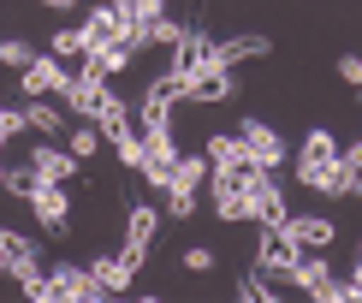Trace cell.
Segmentation results:
<instances>
[{
    "mask_svg": "<svg viewBox=\"0 0 362 303\" xmlns=\"http://www.w3.org/2000/svg\"><path fill=\"white\" fill-rule=\"evenodd\" d=\"M30 59H36V42H24V36H0V66H6V72H24Z\"/></svg>",
    "mask_w": 362,
    "mask_h": 303,
    "instance_id": "28",
    "label": "cell"
},
{
    "mask_svg": "<svg viewBox=\"0 0 362 303\" xmlns=\"http://www.w3.org/2000/svg\"><path fill=\"white\" fill-rule=\"evenodd\" d=\"M24 202H30V215H36V226H42L48 238H66V226H71V196H66V185H36Z\"/></svg>",
    "mask_w": 362,
    "mask_h": 303,
    "instance_id": "6",
    "label": "cell"
},
{
    "mask_svg": "<svg viewBox=\"0 0 362 303\" xmlns=\"http://www.w3.org/2000/svg\"><path fill=\"white\" fill-rule=\"evenodd\" d=\"M333 161H339V137L327 125H315V131H303V149L291 155V173H297L303 190H321V178L333 173Z\"/></svg>",
    "mask_w": 362,
    "mask_h": 303,
    "instance_id": "1",
    "label": "cell"
},
{
    "mask_svg": "<svg viewBox=\"0 0 362 303\" xmlns=\"http://www.w3.org/2000/svg\"><path fill=\"white\" fill-rule=\"evenodd\" d=\"M48 54L59 59V66H71V72H78V66H83V54H89L83 30H78V24H59L54 36H48Z\"/></svg>",
    "mask_w": 362,
    "mask_h": 303,
    "instance_id": "23",
    "label": "cell"
},
{
    "mask_svg": "<svg viewBox=\"0 0 362 303\" xmlns=\"http://www.w3.org/2000/svg\"><path fill=\"white\" fill-rule=\"evenodd\" d=\"M119 24H137V18H160L167 12V0H113Z\"/></svg>",
    "mask_w": 362,
    "mask_h": 303,
    "instance_id": "31",
    "label": "cell"
},
{
    "mask_svg": "<svg viewBox=\"0 0 362 303\" xmlns=\"http://www.w3.org/2000/svg\"><path fill=\"white\" fill-rule=\"evenodd\" d=\"M208 173H214L208 155H185V149H178V173H173L167 190H208Z\"/></svg>",
    "mask_w": 362,
    "mask_h": 303,
    "instance_id": "24",
    "label": "cell"
},
{
    "mask_svg": "<svg viewBox=\"0 0 362 303\" xmlns=\"http://www.w3.org/2000/svg\"><path fill=\"white\" fill-rule=\"evenodd\" d=\"M83 6H89V0H83Z\"/></svg>",
    "mask_w": 362,
    "mask_h": 303,
    "instance_id": "43",
    "label": "cell"
},
{
    "mask_svg": "<svg viewBox=\"0 0 362 303\" xmlns=\"http://www.w3.org/2000/svg\"><path fill=\"white\" fill-rule=\"evenodd\" d=\"M285 232H291L297 250H333L339 226L327 220V215H291V220H285Z\"/></svg>",
    "mask_w": 362,
    "mask_h": 303,
    "instance_id": "17",
    "label": "cell"
},
{
    "mask_svg": "<svg viewBox=\"0 0 362 303\" xmlns=\"http://www.w3.org/2000/svg\"><path fill=\"white\" fill-rule=\"evenodd\" d=\"M95 131H101V143H113V137H125V131H137V108H131L125 96H113V89H107V101H101V113H95Z\"/></svg>",
    "mask_w": 362,
    "mask_h": 303,
    "instance_id": "19",
    "label": "cell"
},
{
    "mask_svg": "<svg viewBox=\"0 0 362 303\" xmlns=\"http://www.w3.org/2000/svg\"><path fill=\"white\" fill-rule=\"evenodd\" d=\"M24 161L36 166V178H42V185H71V178H78V166H83L78 155H71V149H59V143H36Z\"/></svg>",
    "mask_w": 362,
    "mask_h": 303,
    "instance_id": "12",
    "label": "cell"
},
{
    "mask_svg": "<svg viewBox=\"0 0 362 303\" xmlns=\"http://www.w3.org/2000/svg\"><path fill=\"white\" fill-rule=\"evenodd\" d=\"M339 161H351V166H356V173H362V137H356L351 149H339Z\"/></svg>",
    "mask_w": 362,
    "mask_h": 303,
    "instance_id": "38",
    "label": "cell"
},
{
    "mask_svg": "<svg viewBox=\"0 0 362 303\" xmlns=\"http://www.w3.org/2000/svg\"><path fill=\"white\" fill-rule=\"evenodd\" d=\"M113 161L125 166V173H137V166H143V131H125V137H113Z\"/></svg>",
    "mask_w": 362,
    "mask_h": 303,
    "instance_id": "30",
    "label": "cell"
},
{
    "mask_svg": "<svg viewBox=\"0 0 362 303\" xmlns=\"http://www.w3.org/2000/svg\"><path fill=\"white\" fill-rule=\"evenodd\" d=\"M155 232H160V208H155V202H131V208H125V244L155 250Z\"/></svg>",
    "mask_w": 362,
    "mask_h": 303,
    "instance_id": "21",
    "label": "cell"
},
{
    "mask_svg": "<svg viewBox=\"0 0 362 303\" xmlns=\"http://www.w3.org/2000/svg\"><path fill=\"white\" fill-rule=\"evenodd\" d=\"M83 42L89 48H107V42H125V24H119V12H113V0H89V12H83Z\"/></svg>",
    "mask_w": 362,
    "mask_h": 303,
    "instance_id": "14",
    "label": "cell"
},
{
    "mask_svg": "<svg viewBox=\"0 0 362 303\" xmlns=\"http://www.w3.org/2000/svg\"><path fill=\"white\" fill-rule=\"evenodd\" d=\"M232 96H238V78H232V66H202V72H190V78H185V101L220 108V101H232Z\"/></svg>",
    "mask_w": 362,
    "mask_h": 303,
    "instance_id": "8",
    "label": "cell"
},
{
    "mask_svg": "<svg viewBox=\"0 0 362 303\" xmlns=\"http://www.w3.org/2000/svg\"><path fill=\"white\" fill-rule=\"evenodd\" d=\"M250 220H255V226H285V220H291V202H285V185H279L274 173H262V178L250 185Z\"/></svg>",
    "mask_w": 362,
    "mask_h": 303,
    "instance_id": "9",
    "label": "cell"
},
{
    "mask_svg": "<svg viewBox=\"0 0 362 303\" xmlns=\"http://www.w3.org/2000/svg\"><path fill=\"white\" fill-rule=\"evenodd\" d=\"M89 274L101 280V292H107V297H125L131 280H137V268H131L119 250H107V256H95V262H89Z\"/></svg>",
    "mask_w": 362,
    "mask_h": 303,
    "instance_id": "18",
    "label": "cell"
},
{
    "mask_svg": "<svg viewBox=\"0 0 362 303\" xmlns=\"http://www.w3.org/2000/svg\"><path fill=\"white\" fill-rule=\"evenodd\" d=\"M315 303H362V280H327Z\"/></svg>",
    "mask_w": 362,
    "mask_h": 303,
    "instance_id": "32",
    "label": "cell"
},
{
    "mask_svg": "<svg viewBox=\"0 0 362 303\" xmlns=\"http://www.w3.org/2000/svg\"><path fill=\"white\" fill-rule=\"evenodd\" d=\"M185 30H190V24H178V18H167V12H160V18L148 24V42H155V48H167V54H173L178 42H185Z\"/></svg>",
    "mask_w": 362,
    "mask_h": 303,
    "instance_id": "29",
    "label": "cell"
},
{
    "mask_svg": "<svg viewBox=\"0 0 362 303\" xmlns=\"http://www.w3.org/2000/svg\"><path fill=\"white\" fill-rule=\"evenodd\" d=\"M339 78L351 84V96L362 89V54H339Z\"/></svg>",
    "mask_w": 362,
    "mask_h": 303,
    "instance_id": "37",
    "label": "cell"
},
{
    "mask_svg": "<svg viewBox=\"0 0 362 303\" xmlns=\"http://www.w3.org/2000/svg\"><path fill=\"white\" fill-rule=\"evenodd\" d=\"M173 173H178V137H173V131H143V166H137V178L155 196H167Z\"/></svg>",
    "mask_w": 362,
    "mask_h": 303,
    "instance_id": "2",
    "label": "cell"
},
{
    "mask_svg": "<svg viewBox=\"0 0 362 303\" xmlns=\"http://www.w3.org/2000/svg\"><path fill=\"white\" fill-rule=\"evenodd\" d=\"M24 131H30L24 125V108H6V101H0V137L12 143V137H24Z\"/></svg>",
    "mask_w": 362,
    "mask_h": 303,
    "instance_id": "36",
    "label": "cell"
},
{
    "mask_svg": "<svg viewBox=\"0 0 362 303\" xmlns=\"http://www.w3.org/2000/svg\"><path fill=\"white\" fill-rule=\"evenodd\" d=\"M214 268H220V256L208 250V244H190L185 250V274H214Z\"/></svg>",
    "mask_w": 362,
    "mask_h": 303,
    "instance_id": "34",
    "label": "cell"
},
{
    "mask_svg": "<svg viewBox=\"0 0 362 303\" xmlns=\"http://www.w3.org/2000/svg\"><path fill=\"white\" fill-rule=\"evenodd\" d=\"M0 280H6V256H0Z\"/></svg>",
    "mask_w": 362,
    "mask_h": 303,
    "instance_id": "41",
    "label": "cell"
},
{
    "mask_svg": "<svg viewBox=\"0 0 362 303\" xmlns=\"http://www.w3.org/2000/svg\"><path fill=\"white\" fill-rule=\"evenodd\" d=\"M202 66H220V59H214V36L190 24V30H185V42L173 48V72H185V78H190V72H202Z\"/></svg>",
    "mask_w": 362,
    "mask_h": 303,
    "instance_id": "16",
    "label": "cell"
},
{
    "mask_svg": "<svg viewBox=\"0 0 362 303\" xmlns=\"http://www.w3.org/2000/svg\"><path fill=\"white\" fill-rule=\"evenodd\" d=\"M18 108H24V125H30V131H42V137H66V125H71V113L59 108L54 96H24Z\"/></svg>",
    "mask_w": 362,
    "mask_h": 303,
    "instance_id": "15",
    "label": "cell"
},
{
    "mask_svg": "<svg viewBox=\"0 0 362 303\" xmlns=\"http://www.w3.org/2000/svg\"><path fill=\"white\" fill-rule=\"evenodd\" d=\"M0 256H6V280H36V274H48L42 268V244L30 232H18V226H0Z\"/></svg>",
    "mask_w": 362,
    "mask_h": 303,
    "instance_id": "3",
    "label": "cell"
},
{
    "mask_svg": "<svg viewBox=\"0 0 362 303\" xmlns=\"http://www.w3.org/2000/svg\"><path fill=\"white\" fill-rule=\"evenodd\" d=\"M351 280H362V256H356V274H351Z\"/></svg>",
    "mask_w": 362,
    "mask_h": 303,
    "instance_id": "40",
    "label": "cell"
},
{
    "mask_svg": "<svg viewBox=\"0 0 362 303\" xmlns=\"http://www.w3.org/2000/svg\"><path fill=\"white\" fill-rule=\"evenodd\" d=\"M315 196H327V202H339V196H356V166L351 161H333V173L321 178V190Z\"/></svg>",
    "mask_w": 362,
    "mask_h": 303,
    "instance_id": "26",
    "label": "cell"
},
{
    "mask_svg": "<svg viewBox=\"0 0 362 303\" xmlns=\"http://www.w3.org/2000/svg\"><path fill=\"white\" fill-rule=\"evenodd\" d=\"M173 108L178 101L173 96H160L155 84L143 89V101H137V131H173Z\"/></svg>",
    "mask_w": 362,
    "mask_h": 303,
    "instance_id": "22",
    "label": "cell"
},
{
    "mask_svg": "<svg viewBox=\"0 0 362 303\" xmlns=\"http://www.w3.org/2000/svg\"><path fill=\"white\" fill-rule=\"evenodd\" d=\"M66 149H71L78 161H95V155H101V131H95V119H71V125H66Z\"/></svg>",
    "mask_w": 362,
    "mask_h": 303,
    "instance_id": "25",
    "label": "cell"
},
{
    "mask_svg": "<svg viewBox=\"0 0 362 303\" xmlns=\"http://www.w3.org/2000/svg\"><path fill=\"white\" fill-rule=\"evenodd\" d=\"M238 297H244V303H274V285L262 280V268H255L250 280H238Z\"/></svg>",
    "mask_w": 362,
    "mask_h": 303,
    "instance_id": "35",
    "label": "cell"
},
{
    "mask_svg": "<svg viewBox=\"0 0 362 303\" xmlns=\"http://www.w3.org/2000/svg\"><path fill=\"white\" fill-rule=\"evenodd\" d=\"M208 202H214V215L226 226L250 220V185H238V178H226V173H208Z\"/></svg>",
    "mask_w": 362,
    "mask_h": 303,
    "instance_id": "11",
    "label": "cell"
},
{
    "mask_svg": "<svg viewBox=\"0 0 362 303\" xmlns=\"http://www.w3.org/2000/svg\"><path fill=\"white\" fill-rule=\"evenodd\" d=\"M196 196H202V190H167V196H160L167 220H190V215H196Z\"/></svg>",
    "mask_w": 362,
    "mask_h": 303,
    "instance_id": "33",
    "label": "cell"
},
{
    "mask_svg": "<svg viewBox=\"0 0 362 303\" xmlns=\"http://www.w3.org/2000/svg\"><path fill=\"white\" fill-rule=\"evenodd\" d=\"M238 137H244V149L255 155V166H267V173H279V166L291 161V149H285V137H279L274 125H267V119H255V113L244 119V125H238Z\"/></svg>",
    "mask_w": 362,
    "mask_h": 303,
    "instance_id": "5",
    "label": "cell"
},
{
    "mask_svg": "<svg viewBox=\"0 0 362 303\" xmlns=\"http://www.w3.org/2000/svg\"><path fill=\"white\" fill-rule=\"evenodd\" d=\"M291 262H297L291 232H285V226H262V238H255V268L274 274V280H285V274H291Z\"/></svg>",
    "mask_w": 362,
    "mask_h": 303,
    "instance_id": "10",
    "label": "cell"
},
{
    "mask_svg": "<svg viewBox=\"0 0 362 303\" xmlns=\"http://www.w3.org/2000/svg\"><path fill=\"white\" fill-rule=\"evenodd\" d=\"M267 54H274V42H267V36H255V30L214 42V59H220V66H244V59H267Z\"/></svg>",
    "mask_w": 362,
    "mask_h": 303,
    "instance_id": "20",
    "label": "cell"
},
{
    "mask_svg": "<svg viewBox=\"0 0 362 303\" xmlns=\"http://www.w3.org/2000/svg\"><path fill=\"white\" fill-rule=\"evenodd\" d=\"M48 285H54V303H101V297H107L101 280L89 274V268H78V262H54L48 268Z\"/></svg>",
    "mask_w": 362,
    "mask_h": 303,
    "instance_id": "4",
    "label": "cell"
},
{
    "mask_svg": "<svg viewBox=\"0 0 362 303\" xmlns=\"http://www.w3.org/2000/svg\"><path fill=\"white\" fill-rule=\"evenodd\" d=\"M36 185H42V178H36V166H30V161H18V166L6 161V178H0V190H6V196H18V202H24Z\"/></svg>",
    "mask_w": 362,
    "mask_h": 303,
    "instance_id": "27",
    "label": "cell"
},
{
    "mask_svg": "<svg viewBox=\"0 0 362 303\" xmlns=\"http://www.w3.org/2000/svg\"><path fill=\"white\" fill-rule=\"evenodd\" d=\"M66 72H71V66H59V59H54L48 48H42V54L30 59L24 72H18V89H24V96H59V84H66Z\"/></svg>",
    "mask_w": 362,
    "mask_h": 303,
    "instance_id": "13",
    "label": "cell"
},
{
    "mask_svg": "<svg viewBox=\"0 0 362 303\" xmlns=\"http://www.w3.org/2000/svg\"><path fill=\"white\" fill-rule=\"evenodd\" d=\"M42 6H48V12H78L83 0H42Z\"/></svg>",
    "mask_w": 362,
    "mask_h": 303,
    "instance_id": "39",
    "label": "cell"
},
{
    "mask_svg": "<svg viewBox=\"0 0 362 303\" xmlns=\"http://www.w3.org/2000/svg\"><path fill=\"white\" fill-rule=\"evenodd\" d=\"M356 196H362V173H356Z\"/></svg>",
    "mask_w": 362,
    "mask_h": 303,
    "instance_id": "42",
    "label": "cell"
},
{
    "mask_svg": "<svg viewBox=\"0 0 362 303\" xmlns=\"http://www.w3.org/2000/svg\"><path fill=\"white\" fill-rule=\"evenodd\" d=\"M59 108H66L71 119H95L101 113V101H107V84H95V78H83V72H66V84H59Z\"/></svg>",
    "mask_w": 362,
    "mask_h": 303,
    "instance_id": "7",
    "label": "cell"
}]
</instances>
